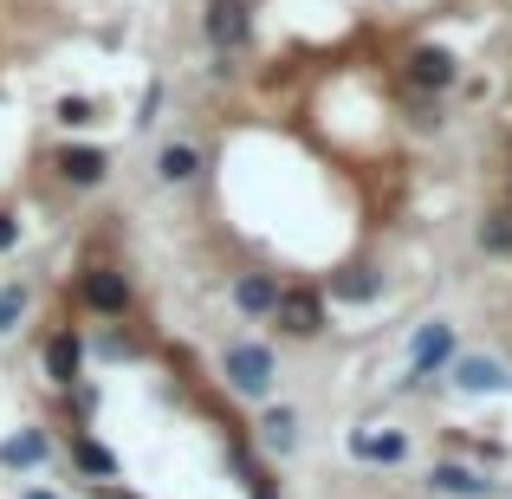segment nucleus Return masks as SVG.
I'll return each instance as SVG.
<instances>
[{
    "mask_svg": "<svg viewBox=\"0 0 512 499\" xmlns=\"http://www.w3.org/2000/svg\"><path fill=\"white\" fill-rule=\"evenodd\" d=\"M344 448L357 454V461H370V467H402L409 461V435H402V428H357Z\"/></svg>",
    "mask_w": 512,
    "mask_h": 499,
    "instance_id": "obj_11",
    "label": "nucleus"
},
{
    "mask_svg": "<svg viewBox=\"0 0 512 499\" xmlns=\"http://www.w3.org/2000/svg\"><path fill=\"white\" fill-rule=\"evenodd\" d=\"M325 299H344V305H376L383 299V273H376L370 260H350L338 273L325 279Z\"/></svg>",
    "mask_w": 512,
    "mask_h": 499,
    "instance_id": "obj_10",
    "label": "nucleus"
},
{
    "mask_svg": "<svg viewBox=\"0 0 512 499\" xmlns=\"http://www.w3.org/2000/svg\"><path fill=\"white\" fill-rule=\"evenodd\" d=\"M26 305H33V292H26V286H0V337H7V331H20Z\"/></svg>",
    "mask_w": 512,
    "mask_h": 499,
    "instance_id": "obj_21",
    "label": "nucleus"
},
{
    "mask_svg": "<svg viewBox=\"0 0 512 499\" xmlns=\"http://www.w3.org/2000/svg\"><path fill=\"white\" fill-rule=\"evenodd\" d=\"M195 175H201V150H195V143H163V156H156V182L182 188V182H195Z\"/></svg>",
    "mask_w": 512,
    "mask_h": 499,
    "instance_id": "obj_17",
    "label": "nucleus"
},
{
    "mask_svg": "<svg viewBox=\"0 0 512 499\" xmlns=\"http://www.w3.org/2000/svg\"><path fill=\"white\" fill-rule=\"evenodd\" d=\"M52 461V435L46 428H26V435L0 441V467H13V474H26V467H46Z\"/></svg>",
    "mask_w": 512,
    "mask_h": 499,
    "instance_id": "obj_15",
    "label": "nucleus"
},
{
    "mask_svg": "<svg viewBox=\"0 0 512 499\" xmlns=\"http://www.w3.org/2000/svg\"><path fill=\"white\" fill-rule=\"evenodd\" d=\"M46 163L65 188H104L111 182V150H104V143H59Z\"/></svg>",
    "mask_w": 512,
    "mask_h": 499,
    "instance_id": "obj_5",
    "label": "nucleus"
},
{
    "mask_svg": "<svg viewBox=\"0 0 512 499\" xmlns=\"http://www.w3.org/2000/svg\"><path fill=\"white\" fill-rule=\"evenodd\" d=\"M454 350H461V337H454V325L428 318V325L415 331V344H409V389H415V383H428L435 370H448V363H454Z\"/></svg>",
    "mask_w": 512,
    "mask_h": 499,
    "instance_id": "obj_6",
    "label": "nucleus"
},
{
    "mask_svg": "<svg viewBox=\"0 0 512 499\" xmlns=\"http://www.w3.org/2000/svg\"><path fill=\"white\" fill-rule=\"evenodd\" d=\"M26 499H52V493H46V487H26Z\"/></svg>",
    "mask_w": 512,
    "mask_h": 499,
    "instance_id": "obj_23",
    "label": "nucleus"
},
{
    "mask_svg": "<svg viewBox=\"0 0 512 499\" xmlns=\"http://www.w3.org/2000/svg\"><path fill=\"white\" fill-rule=\"evenodd\" d=\"M201 33H208V46L221 52V59L247 52L253 46V0H208V7H201Z\"/></svg>",
    "mask_w": 512,
    "mask_h": 499,
    "instance_id": "obj_3",
    "label": "nucleus"
},
{
    "mask_svg": "<svg viewBox=\"0 0 512 499\" xmlns=\"http://www.w3.org/2000/svg\"><path fill=\"white\" fill-rule=\"evenodd\" d=\"M273 325L286 337H325L331 331V305H325V286H279V305H273Z\"/></svg>",
    "mask_w": 512,
    "mask_h": 499,
    "instance_id": "obj_1",
    "label": "nucleus"
},
{
    "mask_svg": "<svg viewBox=\"0 0 512 499\" xmlns=\"http://www.w3.org/2000/svg\"><path fill=\"white\" fill-rule=\"evenodd\" d=\"M72 467H78V474L91 480V487H104V480H117V474H124V467H117V454L104 448V441H91L85 428L72 435Z\"/></svg>",
    "mask_w": 512,
    "mask_h": 499,
    "instance_id": "obj_14",
    "label": "nucleus"
},
{
    "mask_svg": "<svg viewBox=\"0 0 512 499\" xmlns=\"http://www.w3.org/2000/svg\"><path fill=\"white\" fill-rule=\"evenodd\" d=\"M253 428H260V441H266L273 454H292V448H299V415H292L286 402L260 409V422H253Z\"/></svg>",
    "mask_w": 512,
    "mask_h": 499,
    "instance_id": "obj_16",
    "label": "nucleus"
},
{
    "mask_svg": "<svg viewBox=\"0 0 512 499\" xmlns=\"http://www.w3.org/2000/svg\"><path fill=\"white\" fill-rule=\"evenodd\" d=\"M428 493H441V499H487L493 480L480 474V467H467V461H441L435 474H428Z\"/></svg>",
    "mask_w": 512,
    "mask_h": 499,
    "instance_id": "obj_13",
    "label": "nucleus"
},
{
    "mask_svg": "<svg viewBox=\"0 0 512 499\" xmlns=\"http://www.w3.org/2000/svg\"><path fill=\"white\" fill-rule=\"evenodd\" d=\"M221 376H227V389H234V396L266 402V396H273L279 363H273V350H266V344H234V350L221 357Z\"/></svg>",
    "mask_w": 512,
    "mask_h": 499,
    "instance_id": "obj_2",
    "label": "nucleus"
},
{
    "mask_svg": "<svg viewBox=\"0 0 512 499\" xmlns=\"http://www.w3.org/2000/svg\"><path fill=\"white\" fill-rule=\"evenodd\" d=\"M273 305H279V273L247 266V273L234 279V312L240 318H273Z\"/></svg>",
    "mask_w": 512,
    "mask_h": 499,
    "instance_id": "obj_12",
    "label": "nucleus"
},
{
    "mask_svg": "<svg viewBox=\"0 0 512 499\" xmlns=\"http://www.w3.org/2000/svg\"><path fill=\"white\" fill-rule=\"evenodd\" d=\"M234 474H240V487H247V499H279V480L266 474V467H253L240 448H234Z\"/></svg>",
    "mask_w": 512,
    "mask_h": 499,
    "instance_id": "obj_19",
    "label": "nucleus"
},
{
    "mask_svg": "<svg viewBox=\"0 0 512 499\" xmlns=\"http://www.w3.org/2000/svg\"><path fill=\"white\" fill-rule=\"evenodd\" d=\"M78 299L98 318H124L130 312V279L117 273V266H85V273H78Z\"/></svg>",
    "mask_w": 512,
    "mask_h": 499,
    "instance_id": "obj_7",
    "label": "nucleus"
},
{
    "mask_svg": "<svg viewBox=\"0 0 512 499\" xmlns=\"http://www.w3.org/2000/svg\"><path fill=\"white\" fill-rule=\"evenodd\" d=\"M39 363H46V383L52 389H72L78 376H85V337H78V325H59L39 344Z\"/></svg>",
    "mask_w": 512,
    "mask_h": 499,
    "instance_id": "obj_8",
    "label": "nucleus"
},
{
    "mask_svg": "<svg viewBox=\"0 0 512 499\" xmlns=\"http://www.w3.org/2000/svg\"><path fill=\"white\" fill-rule=\"evenodd\" d=\"M448 376H454L461 396H500V389H512V370H506L500 357H461V350H454Z\"/></svg>",
    "mask_w": 512,
    "mask_h": 499,
    "instance_id": "obj_9",
    "label": "nucleus"
},
{
    "mask_svg": "<svg viewBox=\"0 0 512 499\" xmlns=\"http://www.w3.org/2000/svg\"><path fill=\"white\" fill-rule=\"evenodd\" d=\"M13 247H20V214L0 208V253H13Z\"/></svg>",
    "mask_w": 512,
    "mask_h": 499,
    "instance_id": "obj_22",
    "label": "nucleus"
},
{
    "mask_svg": "<svg viewBox=\"0 0 512 499\" xmlns=\"http://www.w3.org/2000/svg\"><path fill=\"white\" fill-rule=\"evenodd\" d=\"M52 117H59V124L65 130H91V124H98V104H91V98H78V91H72V98H59V104H52Z\"/></svg>",
    "mask_w": 512,
    "mask_h": 499,
    "instance_id": "obj_20",
    "label": "nucleus"
},
{
    "mask_svg": "<svg viewBox=\"0 0 512 499\" xmlns=\"http://www.w3.org/2000/svg\"><path fill=\"white\" fill-rule=\"evenodd\" d=\"M480 247H487L493 260H506V253H512V208H493L487 221H480Z\"/></svg>",
    "mask_w": 512,
    "mask_h": 499,
    "instance_id": "obj_18",
    "label": "nucleus"
},
{
    "mask_svg": "<svg viewBox=\"0 0 512 499\" xmlns=\"http://www.w3.org/2000/svg\"><path fill=\"white\" fill-rule=\"evenodd\" d=\"M402 85L422 91V98H441L448 85H461V59H454L448 46H409V59H402Z\"/></svg>",
    "mask_w": 512,
    "mask_h": 499,
    "instance_id": "obj_4",
    "label": "nucleus"
}]
</instances>
